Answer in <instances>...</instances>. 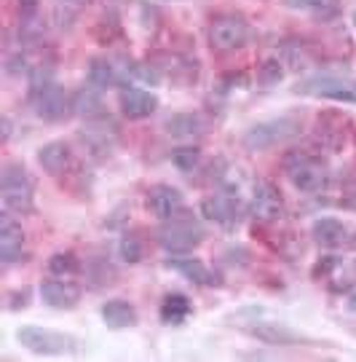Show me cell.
Here are the masks:
<instances>
[{
	"mask_svg": "<svg viewBox=\"0 0 356 362\" xmlns=\"http://www.w3.org/2000/svg\"><path fill=\"white\" fill-rule=\"evenodd\" d=\"M0 202L11 215H30L35 209V182L22 164H6L0 175Z\"/></svg>",
	"mask_w": 356,
	"mask_h": 362,
	"instance_id": "6da1fadb",
	"label": "cell"
},
{
	"mask_svg": "<svg viewBox=\"0 0 356 362\" xmlns=\"http://www.w3.org/2000/svg\"><path fill=\"white\" fill-rule=\"evenodd\" d=\"M303 129V121L297 116H290V113H284L279 118H268V121H257L254 127L244 132V148L247 151H268V148H276V145L287 143V140H292L297 137Z\"/></svg>",
	"mask_w": 356,
	"mask_h": 362,
	"instance_id": "7a4b0ae2",
	"label": "cell"
},
{
	"mask_svg": "<svg viewBox=\"0 0 356 362\" xmlns=\"http://www.w3.org/2000/svg\"><path fill=\"white\" fill-rule=\"evenodd\" d=\"M284 175L303 194H319L330 182V169H327V164L321 158H316V156L303 153V151H295V153H290L284 158Z\"/></svg>",
	"mask_w": 356,
	"mask_h": 362,
	"instance_id": "3957f363",
	"label": "cell"
},
{
	"mask_svg": "<svg viewBox=\"0 0 356 362\" xmlns=\"http://www.w3.org/2000/svg\"><path fill=\"white\" fill-rule=\"evenodd\" d=\"M203 226L196 218H188V215H177L172 220H164L161 228H158V245L164 247L166 252L172 255H185L203 242Z\"/></svg>",
	"mask_w": 356,
	"mask_h": 362,
	"instance_id": "277c9868",
	"label": "cell"
},
{
	"mask_svg": "<svg viewBox=\"0 0 356 362\" xmlns=\"http://www.w3.org/2000/svg\"><path fill=\"white\" fill-rule=\"evenodd\" d=\"M78 137H81L83 148L94 158H107L115 151V145H118L121 129H118V124L107 113H102L97 118H86V124H83V129H81Z\"/></svg>",
	"mask_w": 356,
	"mask_h": 362,
	"instance_id": "5b68a950",
	"label": "cell"
},
{
	"mask_svg": "<svg viewBox=\"0 0 356 362\" xmlns=\"http://www.w3.org/2000/svg\"><path fill=\"white\" fill-rule=\"evenodd\" d=\"M16 341L32 354H64L78 346L76 338L49 330V327H38V325H25L16 330Z\"/></svg>",
	"mask_w": 356,
	"mask_h": 362,
	"instance_id": "8992f818",
	"label": "cell"
},
{
	"mask_svg": "<svg viewBox=\"0 0 356 362\" xmlns=\"http://www.w3.org/2000/svg\"><path fill=\"white\" fill-rule=\"evenodd\" d=\"M30 105L35 110V116L49 121V124H57L62 118L70 116L73 110V97L59 86V83H43V86H35L32 89V97H30Z\"/></svg>",
	"mask_w": 356,
	"mask_h": 362,
	"instance_id": "52a82bcc",
	"label": "cell"
},
{
	"mask_svg": "<svg viewBox=\"0 0 356 362\" xmlns=\"http://www.w3.org/2000/svg\"><path fill=\"white\" fill-rule=\"evenodd\" d=\"M249 40V25L244 16L236 13H220L209 25V43L217 52H236Z\"/></svg>",
	"mask_w": 356,
	"mask_h": 362,
	"instance_id": "ba28073f",
	"label": "cell"
},
{
	"mask_svg": "<svg viewBox=\"0 0 356 362\" xmlns=\"http://www.w3.org/2000/svg\"><path fill=\"white\" fill-rule=\"evenodd\" d=\"M297 94L308 97H324V100H338V103H356V83H348L343 78L335 76H311L303 78L297 86Z\"/></svg>",
	"mask_w": 356,
	"mask_h": 362,
	"instance_id": "9c48e42d",
	"label": "cell"
},
{
	"mask_svg": "<svg viewBox=\"0 0 356 362\" xmlns=\"http://www.w3.org/2000/svg\"><path fill=\"white\" fill-rule=\"evenodd\" d=\"M249 215L257 223H276L284 218V199L273 182H254L252 196H249Z\"/></svg>",
	"mask_w": 356,
	"mask_h": 362,
	"instance_id": "30bf717a",
	"label": "cell"
},
{
	"mask_svg": "<svg viewBox=\"0 0 356 362\" xmlns=\"http://www.w3.org/2000/svg\"><path fill=\"white\" fill-rule=\"evenodd\" d=\"M182 209H185V199H182L179 188H174V185L158 182L148 191V212L153 218L161 220V223L182 215Z\"/></svg>",
	"mask_w": 356,
	"mask_h": 362,
	"instance_id": "8fae6325",
	"label": "cell"
},
{
	"mask_svg": "<svg viewBox=\"0 0 356 362\" xmlns=\"http://www.w3.org/2000/svg\"><path fill=\"white\" fill-rule=\"evenodd\" d=\"M118 107L129 121H142L158 110V97L148 89H140V86H124L118 94Z\"/></svg>",
	"mask_w": 356,
	"mask_h": 362,
	"instance_id": "7c38bea8",
	"label": "cell"
},
{
	"mask_svg": "<svg viewBox=\"0 0 356 362\" xmlns=\"http://www.w3.org/2000/svg\"><path fill=\"white\" fill-rule=\"evenodd\" d=\"M40 298L51 309H76L81 300V290L67 276H51L40 282Z\"/></svg>",
	"mask_w": 356,
	"mask_h": 362,
	"instance_id": "4fadbf2b",
	"label": "cell"
},
{
	"mask_svg": "<svg viewBox=\"0 0 356 362\" xmlns=\"http://www.w3.org/2000/svg\"><path fill=\"white\" fill-rule=\"evenodd\" d=\"M201 212H203V218H209L212 223L222 226V228H233V226H239V215H242L239 202L228 194L206 196V199L201 202Z\"/></svg>",
	"mask_w": 356,
	"mask_h": 362,
	"instance_id": "5bb4252c",
	"label": "cell"
},
{
	"mask_svg": "<svg viewBox=\"0 0 356 362\" xmlns=\"http://www.w3.org/2000/svg\"><path fill=\"white\" fill-rule=\"evenodd\" d=\"M25 231L22 226L11 218V212H6L0 218V260L3 263H16L25 255Z\"/></svg>",
	"mask_w": 356,
	"mask_h": 362,
	"instance_id": "9a60e30c",
	"label": "cell"
},
{
	"mask_svg": "<svg viewBox=\"0 0 356 362\" xmlns=\"http://www.w3.org/2000/svg\"><path fill=\"white\" fill-rule=\"evenodd\" d=\"M311 236L316 239L319 247L335 250V247H343L348 242V226L338 218H319L311 226Z\"/></svg>",
	"mask_w": 356,
	"mask_h": 362,
	"instance_id": "2e32d148",
	"label": "cell"
},
{
	"mask_svg": "<svg viewBox=\"0 0 356 362\" xmlns=\"http://www.w3.org/2000/svg\"><path fill=\"white\" fill-rule=\"evenodd\" d=\"M102 320L107 327L113 330H121V327H131V325L140 322V314L134 309V303H129L124 298H113L102 306Z\"/></svg>",
	"mask_w": 356,
	"mask_h": 362,
	"instance_id": "e0dca14e",
	"label": "cell"
},
{
	"mask_svg": "<svg viewBox=\"0 0 356 362\" xmlns=\"http://www.w3.org/2000/svg\"><path fill=\"white\" fill-rule=\"evenodd\" d=\"M70 161H73L70 145L59 143V140L46 143L38 151V164L43 167V172H49V175H62L64 169L70 167Z\"/></svg>",
	"mask_w": 356,
	"mask_h": 362,
	"instance_id": "ac0fdd59",
	"label": "cell"
},
{
	"mask_svg": "<svg viewBox=\"0 0 356 362\" xmlns=\"http://www.w3.org/2000/svg\"><path fill=\"white\" fill-rule=\"evenodd\" d=\"M166 134L177 140H193L203 134V118L198 113H174L166 118Z\"/></svg>",
	"mask_w": 356,
	"mask_h": 362,
	"instance_id": "d6986e66",
	"label": "cell"
},
{
	"mask_svg": "<svg viewBox=\"0 0 356 362\" xmlns=\"http://www.w3.org/2000/svg\"><path fill=\"white\" fill-rule=\"evenodd\" d=\"M169 266L174 269V272H179L185 279H191V282H196V285H215V276H212V272L203 266V260L198 258H185V255H172L169 258Z\"/></svg>",
	"mask_w": 356,
	"mask_h": 362,
	"instance_id": "ffe728a7",
	"label": "cell"
},
{
	"mask_svg": "<svg viewBox=\"0 0 356 362\" xmlns=\"http://www.w3.org/2000/svg\"><path fill=\"white\" fill-rule=\"evenodd\" d=\"M89 83L97 86V89H110L115 83H121V76H118V67L107 59V57H97L89 62Z\"/></svg>",
	"mask_w": 356,
	"mask_h": 362,
	"instance_id": "44dd1931",
	"label": "cell"
},
{
	"mask_svg": "<svg viewBox=\"0 0 356 362\" xmlns=\"http://www.w3.org/2000/svg\"><path fill=\"white\" fill-rule=\"evenodd\" d=\"M100 91L97 86H91L89 83V89L83 86V89L78 91L76 97H73V110H76L81 118H97L105 113V107H102V97H100Z\"/></svg>",
	"mask_w": 356,
	"mask_h": 362,
	"instance_id": "7402d4cb",
	"label": "cell"
},
{
	"mask_svg": "<svg viewBox=\"0 0 356 362\" xmlns=\"http://www.w3.org/2000/svg\"><path fill=\"white\" fill-rule=\"evenodd\" d=\"M284 6L292 8V11L314 13V16L327 19L340 8V0H284Z\"/></svg>",
	"mask_w": 356,
	"mask_h": 362,
	"instance_id": "603a6c76",
	"label": "cell"
},
{
	"mask_svg": "<svg viewBox=\"0 0 356 362\" xmlns=\"http://www.w3.org/2000/svg\"><path fill=\"white\" fill-rule=\"evenodd\" d=\"M188 314H191V303H188V298L179 296V293L166 296L164 306H161V317H164V322L179 325V322H185V317H188Z\"/></svg>",
	"mask_w": 356,
	"mask_h": 362,
	"instance_id": "cb8c5ba5",
	"label": "cell"
},
{
	"mask_svg": "<svg viewBox=\"0 0 356 362\" xmlns=\"http://www.w3.org/2000/svg\"><path fill=\"white\" fill-rule=\"evenodd\" d=\"M252 336H257L260 341H268V344H290V341H297V333H292L287 325H257L252 327Z\"/></svg>",
	"mask_w": 356,
	"mask_h": 362,
	"instance_id": "d4e9b609",
	"label": "cell"
},
{
	"mask_svg": "<svg viewBox=\"0 0 356 362\" xmlns=\"http://www.w3.org/2000/svg\"><path fill=\"white\" fill-rule=\"evenodd\" d=\"M81 269V260L73 255V252H54L49 258V272L51 276H67V279H73Z\"/></svg>",
	"mask_w": 356,
	"mask_h": 362,
	"instance_id": "484cf974",
	"label": "cell"
},
{
	"mask_svg": "<svg viewBox=\"0 0 356 362\" xmlns=\"http://www.w3.org/2000/svg\"><path fill=\"white\" fill-rule=\"evenodd\" d=\"M140 255H142L140 242H137L134 236H126V239L121 242V258L129 260V263H137V260H140Z\"/></svg>",
	"mask_w": 356,
	"mask_h": 362,
	"instance_id": "4316f807",
	"label": "cell"
},
{
	"mask_svg": "<svg viewBox=\"0 0 356 362\" xmlns=\"http://www.w3.org/2000/svg\"><path fill=\"white\" fill-rule=\"evenodd\" d=\"M196 161H198V151L196 148H179L177 153H174V164L179 169H193Z\"/></svg>",
	"mask_w": 356,
	"mask_h": 362,
	"instance_id": "83f0119b",
	"label": "cell"
},
{
	"mask_svg": "<svg viewBox=\"0 0 356 362\" xmlns=\"http://www.w3.org/2000/svg\"><path fill=\"white\" fill-rule=\"evenodd\" d=\"M62 3H73V6H83V3H89V0H62Z\"/></svg>",
	"mask_w": 356,
	"mask_h": 362,
	"instance_id": "f1b7e54d",
	"label": "cell"
},
{
	"mask_svg": "<svg viewBox=\"0 0 356 362\" xmlns=\"http://www.w3.org/2000/svg\"><path fill=\"white\" fill-rule=\"evenodd\" d=\"M354 207H356V196H354Z\"/></svg>",
	"mask_w": 356,
	"mask_h": 362,
	"instance_id": "f546056e",
	"label": "cell"
}]
</instances>
